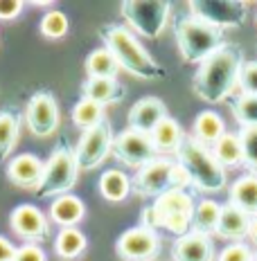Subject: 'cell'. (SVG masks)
<instances>
[{"mask_svg":"<svg viewBox=\"0 0 257 261\" xmlns=\"http://www.w3.org/2000/svg\"><path fill=\"white\" fill-rule=\"evenodd\" d=\"M244 63H246L244 50L239 45L228 43L226 47H221L196 68L192 79L194 95L205 104L226 101L239 88V77H242Z\"/></svg>","mask_w":257,"mask_h":261,"instance_id":"1","label":"cell"},{"mask_svg":"<svg viewBox=\"0 0 257 261\" xmlns=\"http://www.w3.org/2000/svg\"><path fill=\"white\" fill-rule=\"evenodd\" d=\"M167 117V106L158 97H142L129 111V128L151 135L158 124Z\"/></svg>","mask_w":257,"mask_h":261,"instance_id":"15","label":"cell"},{"mask_svg":"<svg viewBox=\"0 0 257 261\" xmlns=\"http://www.w3.org/2000/svg\"><path fill=\"white\" fill-rule=\"evenodd\" d=\"M20 135V117L14 111H0V162L12 155Z\"/></svg>","mask_w":257,"mask_h":261,"instance_id":"29","label":"cell"},{"mask_svg":"<svg viewBox=\"0 0 257 261\" xmlns=\"http://www.w3.org/2000/svg\"><path fill=\"white\" fill-rule=\"evenodd\" d=\"M86 74L88 79H118L120 65L113 59V54L106 50V47H100V50H92L84 61Z\"/></svg>","mask_w":257,"mask_h":261,"instance_id":"26","label":"cell"},{"mask_svg":"<svg viewBox=\"0 0 257 261\" xmlns=\"http://www.w3.org/2000/svg\"><path fill=\"white\" fill-rule=\"evenodd\" d=\"M226 135V124L219 113L215 111H203L199 113L194 119V126H192V138L196 142H201L203 146H215L219 140Z\"/></svg>","mask_w":257,"mask_h":261,"instance_id":"23","label":"cell"},{"mask_svg":"<svg viewBox=\"0 0 257 261\" xmlns=\"http://www.w3.org/2000/svg\"><path fill=\"white\" fill-rule=\"evenodd\" d=\"M217 261H253V250L248 246H244L242 241L239 243H230L219 252Z\"/></svg>","mask_w":257,"mask_h":261,"instance_id":"35","label":"cell"},{"mask_svg":"<svg viewBox=\"0 0 257 261\" xmlns=\"http://www.w3.org/2000/svg\"><path fill=\"white\" fill-rule=\"evenodd\" d=\"M248 237H250V241L257 246V216L250 219V232H248Z\"/></svg>","mask_w":257,"mask_h":261,"instance_id":"39","label":"cell"},{"mask_svg":"<svg viewBox=\"0 0 257 261\" xmlns=\"http://www.w3.org/2000/svg\"><path fill=\"white\" fill-rule=\"evenodd\" d=\"M25 119L32 135H36V138H50L52 133H57L59 124H61V111H59L57 97L48 90L34 92L32 99L27 101Z\"/></svg>","mask_w":257,"mask_h":261,"instance_id":"11","label":"cell"},{"mask_svg":"<svg viewBox=\"0 0 257 261\" xmlns=\"http://www.w3.org/2000/svg\"><path fill=\"white\" fill-rule=\"evenodd\" d=\"M9 225H12L14 234L25 239L27 243H43L50 239V223L45 214L32 203H23L12 210L9 214Z\"/></svg>","mask_w":257,"mask_h":261,"instance_id":"14","label":"cell"},{"mask_svg":"<svg viewBox=\"0 0 257 261\" xmlns=\"http://www.w3.org/2000/svg\"><path fill=\"white\" fill-rule=\"evenodd\" d=\"M178 165L188 171L190 182L203 194H217L226 187V169L215 160L212 149L196 142L192 135H185L178 149Z\"/></svg>","mask_w":257,"mask_h":261,"instance_id":"5","label":"cell"},{"mask_svg":"<svg viewBox=\"0 0 257 261\" xmlns=\"http://www.w3.org/2000/svg\"><path fill=\"white\" fill-rule=\"evenodd\" d=\"M111 151L115 153L120 162H124L127 167H135V169H142L145 165H149L151 160L158 158L154 142H151V135L133 130L129 126L115 135Z\"/></svg>","mask_w":257,"mask_h":261,"instance_id":"13","label":"cell"},{"mask_svg":"<svg viewBox=\"0 0 257 261\" xmlns=\"http://www.w3.org/2000/svg\"><path fill=\"white\" fill-rule=\"evenodd\" d=\"M174 32H176L178 54L185 63L201 65L205 59H210L215 52H219L221 47L228 45L226 32L194 18L192 14L176 20Z\"/></svg>","mask_w":257,"mask_h":261,"instance_id":"4","label":"cell"},{"mask_svg":"<svg viewBox=\"0 0 257 261\" xmlns=\"http://www.w3.org/2000/svg\"><path fill=\"white\" fill-rule=\"evenodd\" d=\"M100 39L113 59L118 61L120 70H127L129 74L142 81H158L165 77V68L147 52V47L133 36V32L124 25H102Z\"/></svg>","mask_w":257,"mask_h":261,"instance_id":"2","label":"cell"},{"mask_svg":"<svg viewBox=\"0 0 257 261\" xmlns=\"http://www.w3.org/2000/svg\"><path fill=\"white\" fill-rule=\"evenodd\" d=\"M228 203H230L232 207L242 210L244 214H248L250 219L257 216V176L246 173V176L237 178V180L230 185Z\"/></svg>","mask_w":257,"mask_h":261,"instance_id":"22","label":"cell"},{"mask_svg":"<svg viewBox=\"0 0 257 261\" xmlns=\"http://www.w3.org/2000/svg\"><path fill=\"white\" fill-rule=\"evenodd\" d=\"M14 254H16V246L9 239L0 237V261H14Z\"/></svg>","mask_w":257,"mask_h":261,"instance_id":"38","label":"cell"},{"mask_svg":"<svg viewBox=\"0 0 257 261\" xmlns=\"http://www.w3.org/2000/svg\"><path fill=\"white\" fill-rule=\"evenodd\" d=\"M43 169H45V162H43L39 155L20 153L7 165V178L16 187L32 189V192H34L43 178Z\"/></svg>","mask_w":257,"mask_h":261,"instance_id":"16","label":"cell"},{"mask_svg":"<svg viewBox=\"0 0 257 261\" xmlns=\"http://www.w3.org/2000/svg\"><path fill=\"white\" fill-rule=\"evenodd\" d=\"M70 30V20L68 16L63 12H59V9H50V12H45L41 16V23H39V32L45 39H63L65 34H68Z\"/></svg>","mask_w":257,"mask_h":261,"instance_id":"31","label":"cell"},{"mask_svg":"<svg viewBox=\"0 0 257 261\" xmlns=\"http://www.w3.org/2000/svg\"><path fill=\"white\" fill-rule=\"evenodd\" d=\"M190 185V176L178 162L169 158H156L149 165L138 169L135 178L131 180V189H135L140 196L158 198L169 189H185Z\"/></svg>","mask_w":257,"mask_h":261,"instance_id":"6","label":"cell"},{"mask_svg":"<svg viewBox=\"0 0 257 261\" xmlns=\"http://www.w3.org/2000/svg\"><path fill=\"white\" fill-rule=\"evenodd\" d=\"M120 12L131 30L156 41L167 27L172 3L169 0H122Z\"/></svg>","mask_w":257,"mask_h":261,"instance_id":"8","label":"cell"},{"mask_svg":"<svg viewBox=\"0 0 257 261\" xmlns=\"http://www.w3.org/2000/svg\"><path fill=\"white\" fill-rule=\"evenodd\" d=\"M237 138H239V142H242L244 165L248 167V171L253 173V176H257V126L239 128Z\"/></svg>","mask_w":257,"mask_h":261,"instance_id":"33","label":"cell"},{"mask_svg":"<svg viewBox=\"0 0 257 261\" xmlns=\"http://www.w3.org/2000/svg\"><path fill=\"white\" fill-rule=\"evenodd\" d=\"M196 203L185 189H169L154 198V203L142 212V225L151 230H165L174 237H185L192 232Z\"/></svg>","mask_w":257,"mask_h":261,"instance_id":"3","label":"cell"},{"mask_svg":"<svg viewBox=\"0 0 257 261\" xmlns=\"http://www.w3.org/2000/svg\"><path fill=\"white\" fill-rule=\"evenodd\" d=\"M79 178V167L77 158H75V149H70L68 142H61L48 158L45 169H43V178L34 194L39 198H50V196H63L70 194V189L77 185Z\"/></svg>","mask_w":257,"mask_h":261,"instance_id":"7","label":"cell"},{"mask_svg":"<svg viewBox=\"0 0 257 261\" xmlns=\"http://www.w3.org/2000/svg\"><path fill=\"white\" fill-rule=\"evenodd\" d=\"M104 122V106L95 104V101L86 99V97H81V99L75 104L73 108V124L81 130H90L95 128L97 124Z\"/></svg>","mask_w":257,"mask_h":261,"instance_id":"30","label":"cell"},{"mask_svg":"<svg viewBox=\"0 0 257 261\" xmlns=\"http://www.w3.org/2000/svg\"><path fill=\"white\" fill-rule=\"evenodd\" d=\"M192 16L217 30H237L246 23L248 5L242 0H190Z\"/></svg>","mask_w":257,"mask_h":261,"instance_id":"9","label":"cell"},{"mask_svg":"<svg viewBox=\"0 0 257 261\" xmlns=\"http://www.w3.org/2000/svg\"><path fill=\"white\" fill-rule=\"evenodd\" d=\"M113 126L104 119L102 124H97L95 128L84 130L79 138V144L75 149V158H77L79 171H90L95 167H100L104 160L108 158L113 149Z\"/></svg>","mask_w":257,"mask_h":261,"instance_id":"10","label":"cell"},{"mask_svg":"<svg viewBox=\"0 0 257 261\" xmlns=\"http://www.w3.org/2000/svg\"><path fill=\"white\" fill-rule=\"evenodd\" d=\"M84 214H86L84 200L75 194H63L52 200L50 219L57 223L61 230L63 227H77V223L84 219Z\"/></svg>","mask_w":257,"mask_h":261,"instance_id":"21","label":"cell"},{"mask_svg":"<svg viewBox=\"0 0 257 261\" xmlns=\"http://www.w3.org/2000/svg\"><path fill=\"white\" fill-rule=\"evenodd\" d=\"M127 90L118 79H86L81 86V97L95 101L100 106L120 104L124 99Z\"/></svg>","mask_w":257,"mask_h":261,"instance_id":"20","label":"cell"},{"mask_svg":"<svg viewBox=\"0 0 257 261\" xmlns=\"http://www.w3.org/2000/svg\"><path fill=\"white\" fill-rule=\"evenodd\" d=\"M242 95H257V61H246L239 77Z\"/></svg>","mask_w":257,"mask_h":261,"instance_id":"34","label":"cell"},{"mask_svg":"<svg viewBox=\"0 0 257 261\" xmlns=\"http://www.w3.org/2000/svg\"><path fill=\"white\" fill-rule=\"evenodd\" d=\"M248 232H250V216L244 214L242 210L232 207L230 203L221 205V216H219L217 234L221 239L239 243L242 239L248 237Z\"/></svg>","mask_w":257,"mask_h":261,"instance_id":"19","label":"cell"},{"mask_svg":"<svg viewBox=\"0 0 257 261\" xmlns=\"http://www.w3.org/2000/svg\"><path fill=\"white\" fill-rule=\"evenodd\" d=\"M255 20H257V14H255Z\"/></svg>","mask_w":257,"mask_h":261,"instance_id":"41","label":"cell"},{"mask_svg":"<svg viewBox=\"0 0 257 261\" xmlns=\"http://www.w3.org/2000/svg\"><path fill=\"white\" fill-rule=\"evenodd\" d=\"M23 0H0V20H14L23 14Z\"/></svg>","mask_w":257,"mask_h":261,"instance_id":"37","label":"cell"},{"mask_svg":"<svg viewBox=\"0 0 257 261\" xmlns=\"http://www.w3.org/2000/svg\"><path fill=\"white\" fill-rule=\"evenodd\" d=\"M14 261H45V252L36 243H25V246L16 248Z\"/></svg>","mask_w":257,"mask_h":261,"instance_id":"36","label":"cell"},{"mask_svg":"<svg viewBox=\"0 0 257 261\" xmlns=\"http://www.w3.org/2000/svg\"><path fill=\"white\" fill-rule=\"evenodd\" d=\"M232 115L239 126H257V95H239L232 104Z\"/></svg>","mask_w":257,"mask_h":261,"instance_id":"32","label":"cell"},{"mask_svg":"<svg viewBox=\"0 0 257 261\" xmlns=\"http://www.w3.org/2000/svg\"><path fill=\"white\" fill-rule=\"evenodd\" d=\"M86 234L79 227H63L54 239V254L61 261H75L86 252Z\"/></svg>","mask_w":257,"mask_h":261,"instance_id":"24","label":"cell"},{"mask_svg":"<svg viewBox=\"0 0 257 261\" xmlns=\"http://www.w3.org/2000/svg\"><path fill=\"white\" fill-rule=\"evenodd\" d=\"M212 155H215V160L223 167V169L244 165V151H242V142H239L237 133L223 135V138L212 146Z\"/></svg>","mask_w":257,"mask_h":261,"instance_id":"28","label":"cell"},{"mask_svg":"<svg viewBox=\"0 0 257 261\" xmlns=\"http://www.w3.org/2000/svg\"><path fill=\"white\" fill-rule=\"evenodd\" d=\"M174 261H212L215 259V246L212 239L199 232H188L185 237H178L172 246Z\"/></svg>","mask_w":257,"mask_h":261,"instance_id":"17","label":"cell"},{"mask_svg":"<svg viewBox=\"0 0 257 261\" xmlns=\"http://www.w3.org/2000/svg\"><path fill=\"white\" fill-rule=\"evenodd\" d=\"M97 187H100V194L108 200V203H122V200H127V196L131 194L129 176L120 169H106L100 176Z\"/></svg>","mask_w":257,"mask_h":261,"instance_id":"25","label":"cell"},{"mask_svg":"<svg viewBox=\"0 0 257 261\" xmlns=\"http://www.w3.org/2000/svg\"><path fill=\"white\" fill-rule=\"evenodd\" d=\"M185 140V130L174 117H165L158 126L151 130V142L158 155H176L180 144Z\"/></svg>","mask_w":257,"mask_h":261,"instance_id":"18","label":"cell"},{"mask_svg":"<svg viewBox=\"0 0 257 261\" xmlns=\"http://www.w3.org/2000/svg\"><path fill=\"white\" fill-rule=\"evenodd\" d=\"M219 216H221V205L215 200L205 198L201 203H196L194 207V219H192V232L199 234H217V225H219Z\"/></svg>","mask_w":257,"mask_h":261,"instance_id":"27","label":"cell"},{"mask_svg":"<svg viewBox=\"0 0 257 261\" xmlns=\"http://www.w3.org/2000/svg\"><path fill=\"white\" fill-rule=\"evenodd\" d=\"M115 252L122 261H154L160 252V237L147 225L122 232L115 243Z\"/></svg>","mask_w":257,"mask_h":261,"instance_id":"12","label":"cell"},{"mask_svg":"<svg viewBox=\"0 0 257 261\" xmlns=\"http://www.w3.org/2000/svg\"><path fill=\"white\" fill-rule=\"evenodd\" d=\"M253 261H257V252H253Z\"/></svg>","mask_w":257,"mask_h":261,"instance_id":"40","label":"cell"}]
</instances>
